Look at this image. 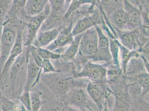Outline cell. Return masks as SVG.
<instances>
[{"mask_svg": "<svg viewBox=\"0 0 149 111\" xmlns=\"http://www.w3.org/2000/svg\"><path fill=\"white\" fill-rule=\"evenodd\" d=\"M23 23L19 22L16 19L7 17L3 25L1 35L0 73L15 43L19 25Z\"/></svg>", "mask_w": 149, "mask_h": 111, "instance_id": "6da1fadb", "label": "cell"}, {"mask_svg": "<svg viewBox=\"0 0 149 111\" xmlns=\"http://www.w3.org/2000/svg\"><path fill=\"white\" fill-rule=\"evenodd\" d=\"M50 14V6L49 2L42 12L36 16L28 18L24 23L22 38L24 47H28L32 45L42 25Z\"/></svg>", "mask_w": 149, "mask_h": 111, "instance_id": "7a4b0ae2", "label": "cell"}, {"mask_svg": "<svg viewBox=\"0 0 149 111\" xmlns=\"http://www.w3.org/2000/svg\"><path fill=\"white\" fill-rule=\"evenodd\" d=\"M57 74H54L53 76L50 74H45L46 76V78L44 80L49 85L50 88L58 94L59 96L65 95L66 96L67 93L74 87H82L79 85V81L76 80L73 77H65L62 76H58Z\"/></svg>", "mask_w": 149, "mask_h": 111, "instance_id": "3957f363", "label": "cell"}, {"mask_svg": "<svg viewBox=\"0 0 149 111\" xmlns=\"http://www.w3.org/2000/svg\"><path fill=\"white\" fill-rule=\"evenodd\" d=\"M107 68L103 65L88 61L82 66L80 71L74 74V78H86L90 82L97 83L104 82L106 80Z\"/></svg>", "mask_w": 149, "mask_h": 111, "instance_id": "277c9868", "label": "cell"}, {"mask_svg": "<svg viewBox=\"0 0 149 111\" xmlns=\"http://www.w3.org/2000/svg\"><path fill=\"white\" fill-rule=\"evenodd\" d=\"M98 48V35L95 27L81 35L79 53L88 59L96 54Z\"/></svg>", "mask_w": 149, "mask_h": 111, "instance_id": "5b68a950", "label": "cell"}, {"mask_svg": "<svg viewBox=\"0 0 149 111\" xmlns=\"http://www.w3.org/2000/svg\"><path fill=\"white\" fill-rule=\"evenodd\" d=\"M88 94L82 87L71 89L65 96V103L81 111H93L87 105Z\"/></svg>", "mask_w": 149, "mask_h": 111, "instance_id": "8992f818", "label": "cell"}, {"mask_svg": "<svg viewBox=\"0 0 149 111\" xmlns=\"http://www.w3.org/2000/svg\"><path fill=\"white\" fill-rule=\"evenodd\" d=\"M98 35V48L95 55L88 60L91 62L104 61L109 63L112 61L110 51L109 38L106 35L99 25L95 26Z\"/></svg>", "mask_w": 149, "mask_h": 111, "instance_id": "52a82bcc", "label": "cell"}, {"mask_svg": "<svg viewBox=\"0 0 149 111\" xmlns=\"http://www.w3.org/2000/svg\"><path fill=\"white\" fill-rule=\"evenodd\" d=\"M86 91L97 106L99 111H108L106 104V93L102 87L98 83L90 81L86 85Z\"/></svg>", "mask_w": 149, "mask_h": 111, "instance_id": "ba28073f", "label": "cell"}, {"mask_svg": "<svg viewBox=\"0 0 149 111\" xmlns=\"http://www.w3.org/2000/svg\"><path fill=\"white\" fill-rule=\"evenodd\" d=\"M123 2L129 31L139 28L143 25L140 8L133 5L129 1L125 0Z\"/></svg>", "mask_w": 149, "mask_h": 111, "instance_id": "9c48e42d", "label": "cell"}, {"mask_svg": "<svg viewBox=\"0 0 149 111\" xmlns=\"http://www.w3.org/2000/svg\"><path fill=\"white\" fill-rule=\"evenodd\" d=\"M41 76V69L33 61L28 51L26 63V79L24 89L31 91L40 82Z\"/></svg>", "mask_w": 149, "mask_h": 111, "instance_id": "30bf717a", "label": "cell"}, {"mask_svg": "<svg viewBox=\"0 0 149 111\" xmlns=\"http://www.w3.org/2000/svg\"><path fill=\"white\" fill-rule=\"evenodd\" d=\"M115 31L118 38L117 40L126 49L131 51H137L140 49V32L138 28L131 31H121L117 30Z\"/></svg>", "mask_w": 149, "mask_h": 111, "instance_id": "8fae6325", "label": "cell"}, {"mask_svg": "<svg viewBox=\"0 0 149 111\" xmlns=\"http://www.w3.org/2000/svg\"><path fill=\"white\" fill-rule=\"evenodd\" d=\"M72 23H70L66 26L61 27L56 39L46 47V49L51 51L55 52L56 50L61 49L66 46H68L72 41L74 37L72 35Z\"/></svg>", "mask_w": 149, "mask_h": 111, "instance_id": "7c38bea8", "label": "cell"}, {"mask_svg": "<svg viewBox=\"0 0 149 111\" xmlns=\"http://www.w3.org/2000/svg\"><path fill=\"white\" fill-rule=\"evenodd\" d=\"M101 21H102V19H100L99 14L97 12L84 17L79 19L72 28V35L73 37L82 34L95 26L99 25Z\"/></svg>", "mask_w": 149, "mask_h": 111, "instance_id": "4fadbf2b", "label": "cell"}, {"mask_svg": "<svg viewBox=\"0 0 149 111\" xmlns=\"http://www.w3.org/2000/svg\"><path fill=\"white\" fill-rule=\"evenodd\" d=\"M61 27L58 26L48 30L39 31L32 46L36 48H46L56 39Z\"/></svg>", "mask_w": 149, "mask_h": 111, "instance_id": "5bb4252c", "label": "cell"}, {"mask_svg": "<svg viewBox=\"0 0 149 111\" xmlns=\"http://www.w3.org/2000/svg\"><path fill=\"white\" fill-rule=\"evenodd\" d=\"M145 72H148L140 56L132 57L127 62L124 74L129 78H134Z\"/></svg>", "mask_w": 149, "mask_h": 111, "instance_id": "9a60e30c", "label": "cell"}, {"mask_svg": "<svg viewBox=\"0 0 149 111\" xmlns=\"http://www.w3.org/2000/svg\"><path fill=\"white\" fill-rule=\"evenodd\" d=\"M49 3L47 0H27L24 5V13L29 18L36 16L42 12Z\"/></svg>", "mask_w": 149, "mask_h": 111, "instance_id": "2e32d148", "label": "cell"}, {"mask_svg": "<svg viewBox=\"0 0 149 111\" xmlns=\"http://www.w3.org/2000/svg\"><path fill=\"white\" fill-rule=\"evenodd\" d=\"M109 21L115 30L121 31H129L123 7L114 10L110 15Z\"/></svg>", "mask_w": 149, "mask_h": 111, "instance_id": "e0dca14e", "label": "cell"}, {"mask_svg": "<svg viewBox=\"0 0 149 111\" xmlns=\"http://www.w3.org/2000/svg\"><path fill=\"white\" fill-rule=\"evenodd\" d=\"M81 35L82 34L74 36L68 48L61 53V58H62L64 61L68 62L73 60L79 53Z\"/></svg>", "mask_w": 149, "mask_h": 111, "instance_id": "ac0fdd59", "label": "cell"}, {"mask_svg": "<svg viewBox=\"0 0 149 111\" xmlns=\"http://www.w3.org/2000/svg\"><path fill=\"white\" fill-rule=\"evenodd\" d=\"M0 109L1 111H27L19 103L0 94Z\"/></svg>", "mask_w": 149, "mask_h": 111, "instance_id": "d6986e66", "label": "cell"}, {"mask_svg": "<svg viewBox=\"0 0 149 111\" xmlns=\"http://www.w3.org/2000/svg\"><path fill=\"white\" fill-rule=\"evenodd\" d=\"M95 1H87V0H85V1L74 0V1H70L68 5V7L67 8V10L63 17V20L65 21L69 19L70 17L71 16V15L75 12L76 10L79 9L81 6H83L84 5H87V4L93 5L95 3Z\"/></svg>", "mask_w": 149, "mask_h": 111, "instance_id": "ffe728a7", "label": "cell"}, {"mask_svg": "<svg viewBox=\"0 0 149 111\" xmlns=\"http://www.w3.org/2000/svg\"><path fill=\"white\" fill-rule=\"evenodd\" d=\"M109 42L110 51L111 56L112 65L114 66L120 67V49L118 42V40L111 39L109 38Z\"/></svg>", "mask_w": 149, "mask_h": 111, "instance_id": "44dd1931", "label": "cell"}, {"mask_svg": "<svg viewBox=\"0 0 149 111\" xmlns=\"http://www.w3.org/2000/svg\"><path fill=\"white\" fill-rule=\"evenodd\" d=\"M42 92L38 90H34L32 89L30 91V98H31V111H40L43 101L41 99Z\"/></svg>", "mask_w": 149, "mask_h": 111, "instance_id": "7402d4cb", "label": "cell"}, {"mask_svg": "<svg viewBox=\"0 0 149 111\" xmlns=\"http://www.w3.org/2000/svg\"><path fill=\"white\" fill-rule=\"evenodd\" d=\"M13 2L11 0H0V26H3L5 22Z\"/></svg>", "mask_w": 149, "mask_h": 111, "instance_id": "603a6c76", "label": "cell"}, {"mask_svg": "<svg viewBox=\"0 0 149 111\" xmlns=\"http://www.w3.org/2000/svg\"><path fill=\"white\" fill-rule=\"evenodd\" d=\"M149 73L145 72L142 74H139L134 78H132L136 80L141 87L142 89V97H143L149 93Z\"/></svg>", "mask_w": 149, "mask_h": 111, "instance_id": "cb8c5ba5", "label": "cell"}, {"mask_svg": "<svg viewBox=\"0 0 149 111\" xmlns=\"http://www.w3.org/2000/svg\"><path fill=\"white\" fill-rule=\"evenodd\" d=\"M36 51L38 55L43 60H57L61 57L60 53L51 51L46 48H36Z\"/></svg>", "mask_w": 149, "mask_h": 111, "instance_id": "d4e9b609", "label": "cell"}, {"mask_svg": "<svg viewBox=\"0 0 149 111\" xmlns=\"http://www.w3.org/2000/svg\"><path fill=\"white\" fill-rule=\"evenodd\" d=\"M19 102L27 111H31L30 91L24 89L22 92L18 97Z\"/></svg>", "mask_w": 149, "mask_h": 111, "instance_id": "484cf974", "label": "cell"}, {"mask_svg": "<svg viewBox=\"0 0 149 111\" xmlns=\"http://www.w3.org/2000/svg\"><path fill=\"white\" fill-rule=\"evenodd\" d=\"M114 97V103L110 111H130V105L124 99L116 95Z\"/></svg>", "mask_w": 149, "mask_h": 111, "instance_id": "4316f807", "label": "cell"}, {"mask_svg": "<svg viewBox=\"0 0 149 111\" xmlns=\"http://www.w3.org/2000/svg\"><path fill=\"white\" fill-rule=\"evenodd\" d=\"M122 73H123V71L121 68L114 66L113 65H112L111 67L107 69L106 79L111 81L117 80L119 76Z\"/></svg>", "mask_w": 149, "mask_h": 111, "instance_id": "83f0119b", "label": "cell"}, {"mask_svg": "<svg viewBox=\"0 0 149 111\" xmlns=\"http://www.w3.org/2000/svg\"><path fill=\"white\" fill-rule=\"evenodd\" d=\"M40 68L42 71V75L59 73V71L54 66L51 61L50 60H44Z\"/></svg>", "mask_w": 149, "mask_h": 111, "instance_id": "f1b7e54d", "label": "cell"}, {"mask_svg": "<svg viewBox=\"0 0 149 111\" xmlns=\"http://www.w3.org/2000/svg\"><path fill=\"white\" fill-rule=\"evenodd\" d=\"M65 103L58 102L50 104H44L42 105L40 111H65L66 106Z\"/></svg>", "mask_w": 149, "mask_h": 111, "instance_id": "f546056e", "label": "cell"}, {"mask_svg": "<svg viewBox=\"0 0 149 111\" xmlns=\"http://www.w3.org/2000/svg\"><path fill=\"white\" fill-rule=\"evenodd\" d=\"M128 88H129V92L130 93V94L131 95L138 96V95H141L142 94L141 88L136 80L132 82V83L129 85Z\"/></svg>", "mask_w": 149, "mask_h": 111, "instance_id": "4dcf8cb0", "label": "cell"}, {"mask_svg": "<svg viewBox=\"0 0 149 111\" xmlns=\"http://www.w3.org/2000/svg\"><path fill=\"white\" fill-rule=\"evenodd\" d=\"M65 111H81L77 109V108H76L74 107H71V106H69L66 105V107H65Z\"/></svg>", "mask_w": 149, "mask_h": 111, "instance_id": "1f68e13d", "label": "cell"}, {"mask_svg": "<svg viewBox=\"0 0 149 111\" xmlns=\"http://www.w3.org/2000/svg\"><path fill=\"white\" fill-rule=\"evenodd\" d=\"M2 27L3 26H0V55H1V35H2Z\"/></svg>", "mask_w": 149, "mask_h": 111, "instance_id": "d6a6232c", "label": "cell"}, {"mask_svg": "<svg viewBox=\"0 0 149 111\" xmlns=\"http://www.w3.org/2000/svg\"><path fill=\"white\" fill-rule=\"evenodd\" d=\"M0 111H1V109H0Z\"/></svg>", "mask_w": 149, "mask_h": 111, "instance_id": "836d02e7", "label": "cell"}]
</instances>
